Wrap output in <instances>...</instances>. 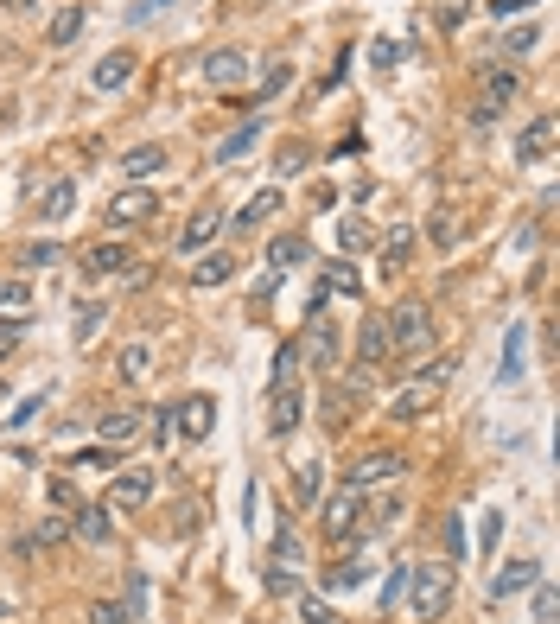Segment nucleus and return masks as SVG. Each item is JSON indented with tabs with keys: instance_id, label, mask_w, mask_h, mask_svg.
<instances>
[{
	"instance_id": "nucleus-1",
	"label": "nucleus",
	"mask_w": 560,
	"mask_h": 624,
	"mask_svg": "<svg viewBox=\"0 0 560 624\" xmlns=\"http://www.w3.org/2000/svg\"><path fill=\"white\" fill-rule=\"evenodd\" d=\"M401 605H408L414 624L440 618L452 605V561H414L408 567V586H401Z\"/></svg>"
},
{
	"instance_id": "nucleus-2",
	"label": "nucleus",
	"mask_w": 560,
	"mask_h": 624,
	"mask_svg": "<svg viewBox=\"0 0 560 624\" xmlns=\"http://www.w3.org/2000/svg\"><path fill=\"white\" fill-rule=\"evenodd\" d=\"M382 319H389L395 357H433V312H427V300H395Z\"/></svg>"
},
{
	"instance_id": "nucleus-3",
	"label": "nucleus",
	"mask_w": 560,
	"mask_h": 624,
	"mask_svg": "<svg viewBox=\"0 0 560 624\" xmlns=\"http://www.w3.org/2000/svg\"><path fill=\"white\" fill-rule=\"evenodd\" d=\"M446 383H452V363H433V370H427V376H420V383H408V389H401V395H395V408H389V414H395V421H401V427H414V421H427V414H433V408H440V395H446Z\"/></svg>"
},
{
	"instance_id": "nucleus-4",
	"label": "nucleus",
	"mask_w": 560,
	"mask_h": 624,
	"mask_svg": "<svg viewBox=\"0 0 560 624\" xmlns=\"http://www.w3.org/2000/svg\"><path fill=\"white\" fill-rule=\"evenodd\" d=\"M516 96H522V77L510 71V64H490L484 71V96H478V109H471V128H490Z\"/></svg>"
},
{
	"instance_id": "nucleus-5",
	"label": "nucleus",
	"mask_w": 560,
	"mask_h": 624,
	"mask_svg": "<svg viewBox=\"0 0 560 624\" xmlns=\"http://www.w3.org/2000/svg\"><path fill=\"white\" fill-rule=\"evenodd\" d=\"M408 472V453H395V446H382V453H363V459H350V472L344 484H357V491H370V484H389Z\"/></svg>"
},
{
	"instance_id": "nucleus-6",
	"label": "nucleus",
	"mask_w": 560,
	"mask_h": 624,
	"mask_svg": "<svg viewBox=\"0 0 560 624\" xmlns=\"http://www.w3.org/2000/svg\"><path fill=\"white\" fill-rule=\"evenodd\" d=\"M153 497V465H115L109 472V510H140Z\"/></svg>"
},
{
	"instance_id": "nucleus-7",
	"label": "nucleus",
	"mask_w": 560,
	"mask_h": 624,
	"mask_svg": "<svg viewBox=\"0 0 560 624\" xmlns=\"http://www.w3.org/2000/svg\"><path fill=\"white\" fill-rule=\"evenodd\" d=\"M134 268V255H128V242H115V236H102L83 249V281H121V274Z\"/></svg>"
},
{
	"instance_id": "nucleus-8",
	"label": "nucleus",
	"mask_w": 560,
	"mask_h": 624,
	"mask_svg": "<svg viewBox=\"0 0 560 624\" xmlns=\"http://www.w3.org/2000/svg\"><path fill=\"white\" fill-rule=\"evenodd\" d=\"M300 421H306V389H300V383L268 389V433H274V440H287Z\"/></svg>"
},
{
	"instance_id": "nucleus-9",
	"label": "nucleus",
	"mask_w": 560,
	"mask_h": 624,
	"mask_svg": "<svg viewBox=\"0 0 560 624\" xmlns=\"http://www.w3.org/2000/svg\"><path fill=\"white\" fill-rule=\"evenodd\" d=\"M389 357H395L389 319H382V312H363V325H357V363H363V370H382Z\"/></svg>"
},
{
	"instance_id": "nucleus-10",
	"label": "nucleus",
	"mask_w": 560,
	"mask_h": 624,
	"mask_svg": "<svg viewBox=\"0 0 560 624\" xmlns=\"http://www.w3.org/2000/svg\"><path fill=\"white\" fill-rule=\"evenodd\" d=\"M357 516H363V491L344 484V491L325 504V542H350V535H357Z\"/></svg>"
},
{
	"instance_id": "nucleus-11",
	"label": "nucleus",
	"mask_w": 560,
	"mask_h": 624,
	"mask_svg": "<svg viewBox=\"0 0 560 624\" xmlns=\"http://www.w3.org/2000/svg\"><path fill=\"white\" fill-rule=\"evenodd\" d=\"M204 83L210 90H242V83H249V51H236V45L210 51L204 58Z\"/></svg>"
},
{
	"instance_id": "nucleus-12",
	"label": "nucleus",
	"mask_w": 560,
	"mask_h": 624,
	"mask_svg": "<svg viewBox=\"0 0 560 624\" xmlns=\"http://www.w3.org/2000/svg\"><path fill=\"white\" fill-rule=\"evenodd\" d=\"M153 211H160V198H153L147 185H128V192L109 198V230H134V223H147Z\"/></svg>"
},
{
	"instance_id": "nucleus-13",
	"label": "nucleus",
	"mask_w": 560,
	"mask_h": 624,
	"mask_svg": "<svg viewBox=\"0 0 560 624\" xmlns=\"http://www.w3.org/2000/svg\"><path fill=\"white\" fill-rule=\"evenodd\" d=\"M300 363H312V370H331V363H338V332H331L325 312H319V319H306V332H300Z\"/></svg>"
},
{
	"instance_id": "nucleus-14",
	"label": "nucleus",
	"mask_w": 560,
	"mask_h": 624,
	"mask_svg": "<svg viewBox=\"0 0 560 624\" xmlns=\"http://www.w3.org/2000/svg\"><path fill=\"white\" fill-rule=\"evenodd\" d=\"M554 134H560V121H554L548 109H541V115L529 121V128L516 134V166H535V160H548V153H554Z\"/></svg>"
},
{
	"instance_id": "nucleus-15",
	"label": "nucleus",
	"mask_w": 560,
	"mask_h": 624,
	"mask_svg": "<svg viewBox=\"0 0 560 624\" xmlns=\"http://www.w3.org/2000/svg\"><path fill=\"white\" fill-rule=\"evenodd\" d=\"M210 427H217V402H210V395H185V402L172 408V433H179V440H204Z\"/></svg>"
},
{
	"instance_id": "nucleus-16",
	"label": "nucleus",
	"mask_w": 560,
	"mask_h": 624,
	"mask_svg": "<svg viewBox=\"0 0 560 624\" xmlns=\"http://www.w3.org/2000/svg\"><path fill=\"white\" fill-rule=\"evenodd\" d=\"M70 535H77L83 548H109V535H115L109 504H77V510H70Z\"/></svg>"
},
{
	"instance_id": "nucleus-17",
	"label": "nucleus",
	"mask_w": 560,
	"mask_h": 624,
	"mask_svg": "<svg viewBox=\"0 0 560 624\" xmlns=\"http://www.w3.org/2000/svg\"><path fill=\"white\" fill-rule=\"evenodd\" d=\"M357 402H370V376H357V383L325 389V427H350V414H357Z\"/></svg>"
},
{
	"instance_id": "nucleus-18",
	"label": "nucleus",
	"mask_w": 560,
	"mask_h": 624,
	"mask_svg": "<svg viewBox=\"0 0 560 624\" xmlns=\"http://www.w3.org/2000/svg\"><path fill=\"white\" fill-rule=\"evenodd\" d=\"M223 223H230V217H223V211H217V204H204V211H191V217H185V236H179V242H185V249H191V255H204V249H210V242H217V236H223Z\"/></svg>"
},
{
	"instance_id": "nucleus-19",
	"label": "nucleus",
	"mask_w": 560,
	"mask_h": 624,
	"mask_svg": "<svg viewBox=\"0 0 560 624\" xmlns=\"http://www.w3.org/2000/svg\"><path fill=\"white\" fill-rule=\"evenodd\" d=\"M128 77H134V51H128V45H115L109 58H96V71H90L96 90H121Z\"/></svg>"
},
{
	"instance_id": "nucleus-20",
	"label": "nucleus",
	"mask_w": 560,
	"mask_h": 624,
	"mask_svg": "<svg viewBox=\"0 0 560 624\" xmlns=\"http://www.w3.org/2000/svg\"><path fill=\"white\" fill-rule=\"evenodd\" d=\"M140 427H147V421H140L134 408H115V414H102V421H96V440H102V446H115V453H121V446H128Z\"/></svg>"
},
{
	"instance_id": "nucleus-21",
	"label": "nucleus",
	"mask_w": 560,
	"mask_h": 624,
	"mask_svg": "<svg viewBox=\"0 0 560 624\" xmlns=\"http://www.w3.org/2000/svg\"><path fill=\"white\" fill-rule=\"evenodd\" d=\"M115 376L128 389H140L153 376V344H121V357H115Z\"/></svg>"
},
{
	"instance_id": "nucleus-22",
	"label": "nucleus",
	"mask_w": 560,
	"mask_h": 624,
	"mask_svg": "<svg viewBox=\"0 0 560 624\" xmlns=\"http://www.w3.org/2000/svg\"><path fill=\"white\" fill-rule=\"evenodd\" d=\"M236 274V255L230 249H210V255H198V262H191V287H223Z\"/></svg>"
},
{
	"instance_id": "nucleus-23",
	"label": "nucleus",
	"mask_w": 560,
	"mask_h": 624,
	"mask_svg": "<svg viewBox=\"0 0 560 624\" xmlns=\"http://www.w3.org/2000/svg\"><path fill=\"white\" fill-rule=\"evenodd\" d=\"M153 172H166V147H134V153H121V179H128V185H147Z\"/></svg>"
},
{
	"instance_id": "nucleus-24",
	"label": "nucleus",
	"mask_w": 560,
	"mask_h": 624,
	"mask_svg": "<svg viewBox=\"0 0 560 624\" xmlns=\"http://www.w3.org/2000/svg\"><path fill=\"white\" fill-rule=\"evenodd\" d=\"M535 580H541V561H510L497 574V586H490V599H516V593H529Z\"/></svg>"
},
{
	"instance_id": "nucleus-25",
	"label": "nucleus",
	"mask_w": 560,
	"mask_h": 624,
	"mask_svg": "<svg viewBox=\"0 0 560 624\" xmlns=\"http://www.w3.org/2000/svg\"><path fill=\"white\" fill-rule=\"evenodd\" d=\"M319 287H325V293H344V300H357V306H363V274L350 268V262H325Z\"/></svg>"
},
{
	"instance_id": "nucleus-26",
	"label": "nucleus",
	"mask_w": 560,
	"mask_h": 624,
	"mask_svg": "<svg viewBox=\"0 0 560 624\" xmlns=\"http://www.w3.org/2000/svg\"><path fill=\"white\" fill-rule=\"evenodd\" d=\"M306 255H312V249H306V236H274V242H268V268H274V274L300 268Z\"/></svg>"
},
{
	"instance_id": "nucleus-27",
	"label": "nucleus",
	"mask_w": 560,
	"mask_h": 624,
	"mask_svg": "<svg viewBox=\"0 0 560 624\" xmlns=\"http://www.w3.org/2000/svg\"><path fill=\"white\" fill-rule=\"evenodd\" d=\"M274 211H280V192H274V185H268V192H255V198H249V204H242V211H236L230 223H236V230H255V223H268Z\"/></svg>"
},
{
	"instance_id": "nucleus-28",
	"label": "nucleus",
	"mask_w": 560,
	"mask_h": 624,
	"mask_svg": "<svg viewBox=\"0 0 560 624\" xmlns=\"http://www.w3.org/2000/svg\"><path fill=\"white\" fill-rule=\"evenodd\" d=\"M408 255H414V230L401 223V230H389V242H382V274H401Z\"/></svg>"
},
{
	"instance_id": "nucleus-29",
	"label": "nucleus",
	"mask_w": 560,
	"mask_h": 624,
	"mask_svg": "<svg viewBox=\"0 0 560 624\" xmlns=\"http://www.w3.org/2000/svg\"><path fill=\"white\" fill-rule=\"evenodd\" d=\"M287 83H293V71H287V64H268V77H261V90H255V96H242L236 109H261V102H274L280 90H287Z\"/></svg>"
},
{
	"instance_id": "nucleus-30",
	"label": "nucleus",
	"mask_w": 560,
	"mask_h": 624,
	"mask_svg": "<svg viewBox=\"0 0 560 624\" xmlns=\"http://www.w3.org/2000/svg\"><path fill=\"white\" fill-rule=\"evenodd\" d=\"M70 204H77V185H70V179H58V185H51V192H45L39 217H45V223H64V217H70Z\"/></svg>"
},
{
	"instance_id": "nucleus-31",
	"label": "nucleus",
	"mask_w": 560,
	"mask_h": 624,
	"mask_svg": "<svg viewBox=\"0 0 560 624\" xmlns=\"http://www.w3.org/2000/svg\"><path fill=\"white\" fill-rule=\"evenodd\" d=\"M363 574H370V567L344 554V561H331V567H325V586H331V593H350V586H363Z\"/></svg>"
},
{
	"instance_id": "nucleus-32",
	"label": "nucleus",
	"mask_w": 560,
	"mask_h": 624,
	"mask_svg": "<svg viewBox=\"0 0 560 624\" xmlns=\"http://www.w3.org/2000/svg\"><path fill=\"white\" fill-rule=\"evenodd\" d=\"M255 141H261V128L249 121V128H236V134H223V141H217V160H223V166H236V160H242V153H249Z\"/></svg>"
},
{
	"instance_id": "nucleus-33",
	"label": "nucleus",
	"mask_w": 560,
	"mask_h": 624,
	"mask_svg": "<svg viewBox=\"0 0 560 624\" xmlns=\"http://www.w3.org/2000/svg\"><path fill=\"white\" fill-rule=\"evenodd\" d=\"M516 376H522V325L503 332V370H497V383H516Z\"/></svg>"
},
{
	"instance_id": "nucleus-34",
	"label": "nucleus",
	"mask_w": 560,
	"mask_h": 624,
	"mask_svg": "<svg viewBox=\"0 0 560 624\" xmlns=\"http://www.w3.org/2000/svg\"><path fill=\"white\" fill-rule=\"evenodd\" d=\"M280 383H300V344H280L274 351V383L268 389H280Z\"/></svg>"
},
{
	"instance_id": "nucleus-35",
	"label": "nucleus",
	"mask_w": 560,
	"mask_h": 624,
	"mask_svg": "<svg viewBox=\"0 0 560 624\" xmlns=\"http://www.w3.org/2000/svg\"><path fill=\"white\" fill-rule=\"evenodd\" d=\"M433 242H440V249H459V211H452V204L433 211Z\"/></svg>"
},
{
	"instance_id": "nucleus-36",
	"label": "nucleus",
	"mask_w": 560,
	"mask_h": 624,
	"mask_svg": "<svg viewBox=\"0 0 560 624\" xmlns=\"http://www.w3.org/2000/svg\"><path fill=\"white\" fill-rule=\"evenodd\" d=\"M338 242H344V255H357V249H370L376 236H370V223H363V217H344L338 223Z\"/></svg>"
},
{
	"instance_id": "nucleus-37",
	"label": "nucleus",
	"mask_w": 560,
	"mask_h": 624,
	"mask_svg": "<svg viewBox=\"0 0 560 624\" xmlns=\"http://www.w3.org/2000/svg\"><path fill=\"white\" fill-rule=\"evenodd\" d=\"M32 306V287L20 281V274H13V281H0V319H7V312H26Z\"/></svg>"
},
{
	"instance_id": "nucleus-38",
	"label": "nucleus",
	"mask_w": 560,
	"mask_h": 624,
	"mask_svg": "<svg viewBox=\"0 0 560 624\" xmlns=\"http://www.w3.org/2000/svg\"><path fill=\"white\" fill-rule=\"evenodd\" d=\"M77 32H83V7H64L58 20H51V32H45V39H51V45H70Z\"/></svg>"
},
{
	"instance_id": "nucleus-39",
	"label": "nucleus",
	"mask_w": 560,
	"mask_h": 624,
	"mask_svg": "<svg viewBox=\"0 0 560 624\" xmlns=\"http://www.w3.org/2000/svg\"><path fill=\"white\" fill-rule=\"evenodd\" d=\"M83 618H90V624H134L121 599H90V612H83Z\"/></svg>"
},
{
	"instance_id": "nucleus-40",
	"label": "nucleus",
	"mask_w": 560,
	"mask_h": 624,
	"mask_svg": "<svg viewBox=\"0 0 560 624\" xmlns=\"http://www.w3.org/2000/svg\"><path fill=\"white\" fill-rule=\"evenodd\" d=\"M51 262H64L58 242H26V249H20V268H51Z\"/></svg>"
},
{
	"instance_id": "nucleus-41",
	"label": "nucleus",
	"mask_w": 560,
	"mask_h": 624,
	"mask_svg": "<svg viewBox=\"0 0 560 624\" xmlns=\"http://www.w3.org/2000/svg\"><path fill=\"white\" fill-rule=\"evenodd\" d=\"M268 567H287V574H300V567H306V548L293 542V535H280V542H274V561H268Z\"/></svg>"
},
{
	"instance_id": "nucleus-42",
	"label": "nucleus",
	"mask_w": 560,
	"mask_h": 624,
	"mask_svg": "<svg viewBox=\"0 0 560 624\" xmlns=\"http://www.w3.org/2000/svg\"><path fill=\"white\" fill-rule=\"evenodd\" d=\"M45 497H51V510H77V504H83L70 478H45Z\"/></svg>"
},
{
	"instance_id": "nucleus-43",
	"label": "nucleus",
	"mask_w": 560,
	"mask_h": 624,
	"mask_svg": "<svg viewBox=\"0 0 560 624\" xmlns=\"http://www.w3.org/2000/svg\"><path fill=\"white\" fill-rule=\"evenodd\" d=\"M45 402H51V389H39V395H26V402H20V408H13V414H7V427H32V421H39V408H45Z\"/></svg>"
},
{
	"instance_id": "nucleus-44",
	"label": "nucleus",
	"mask_w": 560,
	"mask_h": 624,
	"mask_svg": "<svg viewBox=\"0 0 560 624\" xmlns=\"http://www.w3.org/2000/svg\"><path fill=\"white\" fill-rule=\"evenodd\" d=\"M408 567H414V561H395V567H389V580H382V605H389V612L401 605V586H408Z\"/></svg>"
},
{
	"instance_id": "nucleus-45",
	"label": "nucleus",
	"mask_w": 560,
	"mask_h": 624,
	"mask_svg": "<svg viewBox=\"0 0 560 624\" xmlns=\"http://www.w3.org/2000/svg\"><path fill=\"white\" fill-rule=\"evenodd\" d=\"M319 484H325L319 465H300V472H293V491H300V504H312V497H319Z\"/></svg>"
},
{
	"instance_id": "nucleus-46",
	"label": "nucleus",
	"mask_w": 560,
	"mask_h": 624,
	"mask_svg": "<svg viewBox=\"0 0 560 624\" xmlns=\"http://www.w3.org/2000/svg\"><path fill=\"white\" fill-rule=\"evenodd\" d=\"M96 332H102V306L90 300V306H77V344H90Z\"/></svg>"
},
{
	"instance_id": "nucleus-47",
	"label": "nucleus",
	"mask_w": 560,
	"mask_h": 624,
	"mask_svg": "<svg viewBox=\"0 0 560 624\" xmlns=\"http://www.w3.org/2000/svg\"><path fill=\"white\" fill-rule=\"evenodd\" d=\"M70 465H96V472H115V465H121V453H115V446H90V453H77Z\"/></svg>"
},
{
	"instance_id": "nucleus-48",
	"label": "nucleus",
	"mask_w": 560,
	"mask_h": 624,
	"mask_svg": "<svg viewBox=\"0 0 560 624\" xmlns=\"http://www.w3.org/2000/svg\"><path fill=\"white\" fill-rule=\"evenodd\" d=\"M268 593H274V599H293V593H300V574H287V567H268Z\"/></svg>"
},
{
	"instance_id": "nucleus-49",
	"label": "nucleus",
	"mask_w": 560,
	"mask_h": 624,
	"mask_svg": "<svg viewBox=\"0 0 560 624\" xmlns=\"http://www.w3.org/2000/svg\"><path fill=\"white\" fill-rule=\"evenodd\" d=\"M147 433H153V446H172V440H179V433H172V408H153Z\"/></svg>"
},
{
	"instance_id": "nucleus-50",
	"label": "nucleus",
	"mask_w": 560,
	"mask_h": 624,
	"mask_svg": "<svg viewBox=\"0 0 560 624\" xmlns=\"http://www.w3.org/2000/svg\"><path fill=\"white\" fill-rule=\"evenodd\" d=\"M293 599H300V618L306 624H331V605L325 599H312V593H293Z\"/></svg>"
},
{
	"instance_id": "nucleus-51",
	"label": "nucleus",
	"mask_w": 560,
	"mask_h": 624,
	"mask_svg": "<svg viewBox=\"0 0 560 624\" xmlns=\"http://www.w3.org/2000/svg\"><path fill=\"white\" fill-rule=\"evenodd\" d=\"M121 605H128V618H147V580H128V599H121Z\"/></svg>"
},
{
	"instance_id": "nucleus-52",
	"label": "nucleus",
	"mask_w": 560,
	"mask_h": 624,
	"mask_svg": "<svg viewBox=\"0 0 560 624\" xmlns=\"http://www.w3.org/2000/svg\"><path fill=\"white\" fill-rule=\"evenodd\" d=\"M554 612H560V605H554V586H541V580H535V618H541V624H554Z\"/></svg>"
},
{
	"instance_id": "nucleus-53",
	"label": "nucleus",
	"mask_w": 560,
	"mask_h": 624,
	"mask_svg": "<svg viewBox=\"0 0 560 624\" xmlns=\"http://www.w3.org/2000/svg\"><path fill=\"white\" fill-rule=\"evenodd\" d=\"M535 39H541V32H535V26H516V32H510V39H503V51H510V58H516V51H535Z\"/></svg>"
},
{
	"instance_id": "nucleus-54",
	"label": "nucleus",
	"mask_w": 560,
	"mask_h": 624,
	"mask_svg": "<svg viewBox=\"0 0 560 624\" xmlns=\"http://www.w3.org/2000/svg\"><path fill=\"white\" fill-rule=\"evenodd\" d=\"M70 535V516H45V529H39V542H64Z\"/></svg>"
},
{
	"instance_id": "nucleus-55",
	"label": "nucleus",
	"mask_w": 560,
	"mask_h": 624,
	"mask_svg": "<svg viewBox=\"0 0 560 624\" xmlns=\"http://www.w3.org/2000/svg\"><path fill=\"white\" fill-rule=\"evenodd\" d=\"M376 64H382V71H389V64H401V45H395V39H376Z\"/></svg>"
},
{
	"instance_id": "nucleus-56",
	"label": "nucleus",
	"mask_w": 560,
	"mask_h": 624,
	"mask_svg": "<svg viewBox=\"0 0 560 624\" xmlns=\"http://www.w3.org/2000/svg\"><path fill=\"white\" fill-rule=\"evenodd\" d=\"M160 7H166V0H140V7H134V20H153Z\"/></svg>"
},
{
	"instance_id": "nucleus-57",
	"label": "nucleus",
	"mask_w": 560,
	"mask_h": 624,
	"mask_svg": "<svg viewBox=\"0 0 560 624\" xmlns=\"http://www.w3.org/2000/svg\"><path fill=\"white\" fill-rule=\"evenodd\" d=\"M516 7H529V0H490V13H516Z\"/></svg>"
},
{
	"instance_id": "nucleus-58",
	"label": "nucleus",
	"mask_w": 560,
	"mask_h": 624,
	"mask_svg": "<svg viewBox=\"0 0 560 624\" xmlns=\"http://www.w3.org/2000/svg\"><path fill=\"white\" fill-rule=\"evenodd\" d=\"M0 7H7V13H26V7H39V0H0Z\"/></svg>"
},
{
	"instance_id": "nucleus-59",
	"label": "nucleus",
	"mask_w": 560,
	"mask_h": 624,
	"mask_svg": "<svg viewBox=\"0 0 560 624\" xmlns=\"http://www.w3.org/2000/svg\"><path fill=\"white\" fill-rule=\"evenodd\" d=\"M13 338H20V332H0V357H7V351H13Z\"/></svg>"
},
{
	"instance_id": "nucleus-60",
	"label": "nucleus",
	"mask_w": 560,
	"mask_h": 624,
	"mask_svg": "<svg viewBox=\"0 0 560 624\" xmlns=\"http://www.w3.org/2000/svg\"><path fill=\"white\" fill-rule=\"evenodd\" d=\"M0 624H7V599H0Z\"/></svg>"
},
{
	"instance_id": "nucleus-61",
	"label": "nucleus",
	"mask_w": 560,
	"mask_h": 624,
	"mask_svg": "<svg viewBox=\"0 0 560 624\" xmlns=\"http://www.w3.org/2000/svg\"><path fill=\"white\" fill-rule=\"evenodd\" d=\"M0 402H7V383H0Z\"/></svg>"
},
{
	"instance_id": "nucleus-62",
	"label": "nucleus",
	"mask_w": 560,
	"mask_h": 624,
	"mask_svg": "<svg viewBox=\"0 0 560 624\" xmlns=\"http://www.w3.org/2000/svg\"><path fill=\"white\" fill-rule=\"evenodd\" d=\"M376 624H389V618H376Z\"/></svg>"
},
{
	"instance_id": "nucleus-63",
	"label": "nucleus",
	"mask_w": 560,
	"mask_h": 624,
	"mask_svg": "<svg viewBox=\"0 0 560 624\" xmlns=\"http://www.w3.org/2000/svg\"><path fill=\"white\" fill-rule=\"evenodd\" d=\"M255 624H268V618H255Z\"/></svg>"
}]
</instances>
